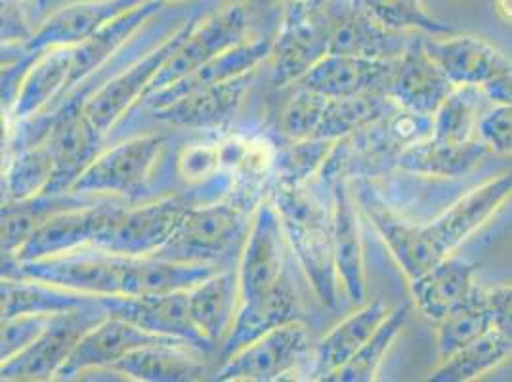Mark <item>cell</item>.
<instances>
[{
	"instance_id": "cell-1",
	"label": "cell",
	"mask_w": 512,
	"mask_h": 382,
	"mask_svg": "<svg viewBox=\"0 0 512 382\" xmlns=\"http://www.w3.org/2000/svg\"><path fill=\"white\" fill-rule=\"evenodd\" d=\"M511 195L512 172H507L470 191L428 224L407 222L371 193L363 197L362 205L407 279L413 281L451 256Z\"/></svg>"
},
{
	"instance_id": "cell-2",
	"label": "cell",
	"mask_w": 512,
	"mask_h": 382,
	"mask_svg": "<svg viewBox=\"0 0 512 382\" xmlns=\"http://www.w3.org/2000/svg\"><path fill=\"white\" fill-rule=\"evenodd\" d=\"M272 201L278 207L289 245L312 289L327 308H335L341 277L333 249V214L329 216L306 186L276 184Z\"/></svg>"
},
{
	"instance_id": "cell-3",
	"label": "cell",
	"mask_w": 512,
	"mask_h": 382,
	"mask_svg": "<svg viewBox=\"0 0 512 382\" xmlns=\"http://www.w3.org/2000/svg\"><path fill=\"white\" fill-rule=\"evenodd\" d=\"M432 134L434 117L398 106L377 123L337 140L321 174L327 180L339 174L341 180V174L377 176L398 169L402 153Z\"/></svg>"
},
{
	"instance_id": "cell-4",
	"label": "cell",
	"mask_w": 512,
	"mask_h": 382,
	"mask_svg": "<svg viewBox=\"0 0 512 382\" xmlns=\"http://www.w3.org/2000/svg\"><path fill=\"white\" fill-rule=\"evenodd\" d=\"M251 224L253 214L241 201L190 207L167 245L151 256L228 270L241 258Z\"/></svg>"
},
{
	"instance_id": "cell-5",
	"label": "cell",
	"mask_w": 512,
	"mask_h": 382,
	"mask_svg": "<svg viewBox=\"0 0 512 382\" xmlns=\"http://www.w3.org/2000/svg\"><path fill=\"white\" fill-rule=\"evenodd\" d=\"M130 256L113 255L96 247V253L71 251L39 260L2 256V277H29L92 297L125 293Z\"/></svg>"
},
{
	"instance_id": "cell-6",
	"label": "cell",
	"mask_w": 512,
	"mask_h": 382,
	"mask_svg": "<svg viewBox=\"0 0 512 382\" xmlns=\"http://www.w3.org/2000/svg\"><path fill=\"white\" fill-rule=\"evenodd\" d=\"M331 54L329 14L325 0H285L278 35L272 46L274 85H297Z\"/></svg>"
},
{
	"instance_id": "cell-7",
	"label": "cell",
	"mask_w": 512,
	"mask_h": 382,
	"mask_svg": "<svg viewBox=\"0 0 512 382\" xmlns=\"http://www.w3.org/2000/svg\"><path fill=\"white\" fill-rule=\"evenodd\" d=\"M107 316L109 314L100 300L69 312L54 314L39 339L12 360L2 363V381L56 379L86 333Z\"/></svg>"
},
{
	"instance_id": "cell-8",
	"label": "cell",
	"mask_w": 512,
	"mask_h": 382,
	"mask_svg": "<svg viewBox=\"0 0 512 382\" xmlns=\"http://www.w3.org/2000/svg\"><path fill=\"white\" fill-rule=\"evenodd\" d=\"M247 33L249 12L245 2H228L224 8L216 10L203 20L195 18L188 35L172 52L171 58L163 64L146 96L180 81L182 77L211 62L222 52L249 41Z\"/></svg>"
},
{
	"instance_id": "cell-9",
	"label": "cell",
	"mask_w": 512,
	"mask_h": 382,
	"mask_svg": "<svg viewBox=\"0 0 512 382\" xmlns=\"http://www.w3.org/2000/svg\"><path fill=\"white\" fill-rule=\"evenodd\" d=\"M165 148V136L148 134L102 151L71 193L136 197L148 188L151 170Z\"/></svg>"
},
{
	"instance_id": "cell-10",
	"label": "cell",
	"mask_w": 512,
	"mask_h": 382,
	"mask_svg": "<svg viewBox=\"0 0 512 382\" xmlns=\"http://www.w3.org/2000/svg\"><path fill=\"white\" fill-rule=\"evenodd\" d=\"M310 350L308 329L291 321L268 331L224 360L216 381H279L295 371Z\"/></svg>"
},
{
	"instance_id": "cell-11",
	"label": "cell",
	"mask_w": 512,
	"mask_h": 382,
	"mask_svg": "<svg viewBox=\"0 0 512 382\" xmlns=\"http://www.w3.org/2000/svg\"><path fill=\"white\" fill-rule=\"evenodd\" d=\"M190 207L182 197H165L140 207H125L94 247L113 255H155L178 230Z\"/></svg>"
},
{
	"instance_id": "cell-12",
	"label": "cell",
	"mask_w": 512,
	"mask_h": 382,
	"mask_svg": "<svg viewBox=\"0 0 512 382\" xmlns=\"http://www.w3.org/2000/svg\"><path fill=\"white\" fill-rule=\"evenodd\" d=\"M287 235L274 201L260 203L253 213L251 232L239 258L241 304L270 293L287 268Z\"/></svg>"
},
{
	"instance_id": "cell-13",
	"label": "cell",
	"mask_w": 512,
	"mask_h": 382,
	"mask_svg": "<svg viewBox=\"0 0 512 382\" xmlns=\"http://www.w3.org/2000/svg\"><path fill=\"white\" fill-rule=\"evenodd\" d=\"M193 22L195 18L182 23L169 39L155 46L146 58L134 62L128 69L125 67L123 73H117L115 77H111L106 85L100 86L86 100L83 111L94 123V127L98 128L102 134H106L107 130L113 127L130 107L138 104L146 96L153 79L157 77L163 64L171 58L178 44L184 41Z\"/></svg>"
},
{
	"instance_id": "cell-14",
	"label": "cell",
	"mask_w": 512,
	"mask_h": 382,
	"mask_svg": "<svg viewBox=\"0 0 512 382\" xmlns=\"http://www.w3.org/2000/svg\"><path fill=\"white\" fill-rule=\"evenodd\" d=\"M123 209L125 205L121 203H86L54 214L33 232L18 255L12 258L27 262L85 249L86 245H94L106 234Z\"/></svg>"
},
{
	"instance_id": "cell-15",
	"label": "cell",
	"mask_w": 512,
	"mask_h": 382,
	"mask_svg": "<svg viewBox=\"0 0 512 382\" xmlns=\"http://www.w3.org/2000/svg\"><path fill=\"white\" fill-rule=\"evenodd\" d=\"M100 302L109 316L130 321L148 333L184 340L197 352L214 350L193 323L188 291L165 295H115L102 297Z\"/></svg>"
},
{
	"instance_id": "cell-16",
	"label": "cell",
	"mask_w": 512,
	"mask_h": 382,
	"mask_svg": "<svg viewBox=\"0 0 512 382\" xmlns=\"http://www.w3.org/2000/svg\"><path fill=\"white\" fill-rule=\"evenodd\" d=\"M329 14L331 54L398 60L411 37L386 29L377 22L362 0H325Z\"/></svg>"
},
{
	"instance_id": "cell-17",
	"label": "cell",
	"mask_w": 512,
	"mask_h": 382,
	"mask_svg": "<svg viewBox=\"0 0 512 382\" xmlns=\"http://www.w3.org/2000/svg\"><path fill=\"white\" fill-rule=\"evenodd\" d=\"M102 136L83 109L50 121L43 142L50 151L54 172L44 195L71 193L77 180L102 153Z\"/></svg>"
},
{
	"instance_id": "cell-18",
	"label": "cell",
	"mask_w": 512,
	"mask_h": 382,
	"mask_svg": "<svg viewBox=\"0 0 512 382\" xmlns=\"http://www.w3.org/2000/svg\"><path fill=\"white\" fill-rule=\"evenodd\" d=\"M153 344H186V346H190L184 340L153 335V333H148V331L132 325L130 321L107 316L102 323H98L94 329H90L86 333L56 379L58 381H75L86 371L104 369V367L109 369L111 365L123 360L130 352L144 348V346H153Z\"/></svg>"
},
{
	"instance_id": "cell-19",
	"label": "cell",
	"mask_w": 512,
	"mask_h": 382,
	"mask_svg": "<svg viewBox=\"0 0 512 382\" xmlns=\"http://www.w3.org/2000/svg\"><path fill=\"white\" fill-rule=\"evenodd\" d=\"M425 48L455 86H484L512 71V62L488 39L478 35H425Z\"/></svg>"
},
{
	"instance_id": "cell-20",
	"label": "cell",
	"mask_w": 512,
	"mask_h": 382,
	"mask_svg": "<svg viewBox=\"0 0 512 382\" xmlns=\"http://www.w3.org/2000/svg\"><path fill=\"white\" fill-rule=\"evenodd\" d=\"M146 0H86L58 8L43 25L20 44L25 52H46L54 48L79 46L96 35L107 23L127 14Z\"/></svg>"
},
{
	"instance_id": "cell-21",
	"label": "cell",
	"mask_w": 512,
	"mask_h": 382,
	"mask_svg": "<svg viewBox=\"0 0 512 382\" xmlns=\"http://www.w3.org/2000/svg\"><path fill=\"white\" fill-rule=\"evenodd\" d=\"M398 60H375L348 54H329L314 65L299 83L327 98H348L362 94H388Z\"/></svg>"
},
{
	"instance_id": "cell-22",
	"label": "cell",
	"mask_w": 512,
	"mask_h": 382,
	"mask_svg": "<svg viewBox=\"0 0 512 382\" xmlns=\"http://www.w3.org/2000/svg\"><path fill=\"white\" fill-rule=\"evenodd\" d=\"M453 90L455 85L425 48V33L411 37L396 62L390 86L392 100L404 109L434 117Z\"/></svg>"
},
{
	"instance_id": "cell-23",
	"label": "cell",
	"mask_w": 512,
	"mask_h": 382,
	"mask_svg": "<svg viewBox=\"0 0 512 382\" xmlns=\"http://www.w3.org/2000/svg\"><path fill=\"white\" fill-rule=\"evenodd\" d=\"M255 71L232 81L199 88L169 106L151 109L155 121L180 128H216L234 117L241 107Z\"/></svg>"
},
{
	"instance_id": "cell-24",
	"label": "cell",
	"mask_w": 512,
	"mask_h": 382,
	"mask_svg": "<svg viewBox=\"0 0 512 382\" xmlns=\"http://www.w3.org/2000/svg\"><path fill=\"white\" fill-rule=\"evenodd\" d=\"M272 46H274V39H255V41H245V43L237 44L234 48H230V50L222 52L220 56L213 58L211 62L201 65L190 75L182 77L180 81L172 83L171 86H167L163 90L148 94L138 104L150 107V109L169 106L172 102L180 100L182 96L192 94L199 88L226 83V81H232L235 77H241L245 73L256 71L258 65L272 56Z\"/></svg>"
},
{
	"instance_id": "cell-25",
	"label": "cell",
	"mask_w": 512,
	"mask_h": 382,
	"mask_svg": "<svg viewBox=\"0 0 512 382\" xmlns=\"http://www.w3.org/2000/svg\"><path fill=\"white\" fill-rule=\"evenodd\" d=\"M188 306L195 327L209 344L224 346L234 329L241 306L237 268L220 270L188 291Z\"/></svg>"
},
{
	"instance_id": "cell-26",
	"label": "cell",
	"mask_w": 512,
	"mask_h": 382,
	"mask_svg": "<svg viewBox=\"0 0 512 382\" xmlns=\"http://www.w3.org/2000/svg\"><path fill=\"white\" fill-rule=\"evenodd\" d=\"M291 321H300V302L291 279L285 274L270 293L239 306L234 329L222 346V358L228 360L243 346Z\"/></svg>"
},
{
	"instance_id": "cell-27",
	"label": "cell",
	"mask_w": 512,
	"mask_h": 382,
	"mask_svg": "<svg viewBox=\"0 0 512 382\" xmlns=\"http://www.w3.org/2000/svg\"><path fill=\"white\" fill-rule=\"evenodd\" d=\"M163 4L165 0H146L144 4L132 8L117 20L107 23L96 35L86 39L85 43L73 46V69L64 94L73 86L83 83L86 77H90L98 69H102L113 56H117L119 50L134 37V33L140 31L142 25L163 8Z\"/></svg>"
},
{
	"instance_id": "cell-28",
	"label": "cell",
	"mask_w": 512,
	"mask_h": 382,
	"mask_svg": "<svg viewBox=\"0 0 512 382\" xmlns=\"http://www.w3.org/2000/svg\"><path fill=\"white\" fill-rule=\"evenodd\" d=\"M333 249L337 272L344 293L352 302L365 300V268H363L362 232L356 211V199L346 180L335 186L333 203Z\"/></svg>"
},
{
	"instance_id": "cell-29",
	"label": "cell",
	"mask_w": 512,
	"mask_h": 382,
	"mask_svg": "<svg viewBox=\"0 0 512 382\" xmlns=\"http://www.w3.org/2000/svg\"><path fill=\"white\" fill-rule=\"evenodd\" d=\"M390 312L392 308H388L381 300H375L365 304L352 316L342 319L318 344L312 379L325 381L329 375H333L342 365L352 360L363 344L375 335V331L381 327Z\"/></svg>"
},
{
	"instance_id": "cell-30",
	"label": "cell",
	"mask_w": 512,
	"mask_h": 382,
	"mask_svg": "<svg viewBox=\"0 0 512 382\" xmlns=\"http://www.w3.org/2000/svg\"><path fill=\"white\" fill-rule=\"evenodd\" d=\"M476 266L463 258L448 256L423 276L411 281V295L427 318L440 321L476 289Z\"/></svg>"
},
{
	"instance_id": "cell-31",
	"label": "cell",
	"mask_w": 512,
	"mask_h": 382,
	"mask_svg": "<svg viewBox=\"0 0 512 382\" xmlns=\"http://www.w3.org/2000/svg\"><path fill=\"white\" fill-rule=\"evenodd\" d=\"M186 344H153L130 352L111 365L128 381L193 382L205 379L203 363L193 358Z\"/></svg>"
},
{
	"instance_id": "cell-32",
	"label": "cell",
	"mask_w": 512,
	"mask_h": 382,
	"mask_svg": "<svg viewBox=\"0 0 512 382\" xmlns=\"http://www.w3.org/2000/svg\"><path fill=\"white\" fill-rule=\"evenodd\" d=\"M73 69V46L43 52L23 79L10 117L20 123L44 111L67 88Z\"/></svg>"
},
{
	"instance_id": "cell-33",
	"label": "cell",
	"mask_w": 512,
	"mask_h": 382,
	"mask_svg": "<svg viewBox=\"0 0 512 382\" xmlns=\"http://www.w3.org/2000/svg\"><path fill=\"white\" fill-rule=\"evenodd\" d=\"M220 272L207 264L174 262L159 256H130L123 295H165L190 291Z\"/></svg>"
},
{
	"instance_id": "cell-34",
	"label": "cell",
	"mask_w": 512,
	"mask_h": 382,
	"mask_svg": "<svg viewBox=\"0 0 512 382\" xmlns=\"http://www.w3.org/2000/svg\"><path fill=\"white\" fill-rule=\"evenodd\" d=\"M96 300L100 297L29 277H2V321L23 314H62Z\"/></svg>"
},
{
	"instance_id": "cell-35",
	"label": "cell",
	"mask_w": 512,
	"mask_h": 382,
	"mask_svg": "<svg viewBox=\"0 0 512 382\" xmlns=\"http://www.w3.org/2000/svg\"><path fill=\"white\" fill-rule=\"evenodd\" d=\"M488 153H491L490 149L480 138L465 144H449L428 138L402 153L398 169L423 176L455 178L467 174Z\"/></svg>"
},
{
	"instance_id": "cell-36",
	"label": "cell",
	"mask_w": 512,
	"mask_h": 382,
	"mask_svg": "<svg viewBox=\"0 0 512 382\" xmlns=\"http://www.w3.org/2000/svg\"><path fill=\"white\" fill-rule=\"evenodd\" d=\"M85 195H39L27 201H12L2 207V255L16 256L33 232L44 222L73 207H81Z\"/></svg>"
},
{
	"instance_id": "cell-37",
	"label": "cell",
	"mask_w": 512,
	"mask_h": 382,
	"mask_svg": "<svg viewBox=\"0 0 512 382\" xmlns=\"http://www.w3.org/2000/svg\"><path fill=\"white\" fill-rule=\"evenodd\" d=\"M493 106L482 86H455L434 113V140L465 144L478 138V125Z\"/></svg>"
},
{
	"instance_id": "cell-38",
	"label": "cell",
	"mask_w": 512,
	"mask_h": 382,
	"mask_svg": "<svg viewBox=\"0 0 512 382\" xmlns=\"http://www.w3.org/2000/svg\"><path fill=\"white\" fill-rule=\"evenodd\" d=\"M491 329L493 316L486 297V287L476 285L467 300H463L438 321V358L440 361L448 360L449 356H453L470 342L484 337Z\"/></svg>"
},
{
	"instance_id": "cell-39",
	"label": "cell",
	"mask_w": 512,
	"mask_h": 382,
	"mask_svg": "<svg viewBox=\"0 0 512 382\" xmlns=\"http://www.w3.org/2000/svg\"><path fill=\"white\" fill-rule=\"evenodd\" d=\"M512 356V340L491 329L484 337L440 361V365L428 375V381L469 382L490 373L497 365Z\"/></svg>"
},
{
	"instance_id": "cell-40",
	"label": "cell",
	"mask_w": 512,
	"mask_h": 382,
	"mask_svg": "<svg viewBox=\"0 0 512 382\" xmlns=\"http://www.w3.org/2000/svg\"><path fill=\"white\" fill-rule=\"evenodd\" d=\"M398 104L388 94H362L348 98H327L325 113L321 119L318 136L321 140H341L358 130H363L390 111Z\"/></svg>"
},
{
	"instance_id": "cell-41",
	"label": "cell",
	"mask_w": 512,
	"mask_h": 382,
	"mask_svg": "<svg viewBox=\"0 0 512 382\" xmlns=\"http://www.w3.org/2000/svg\"><path fill=\"white\" fill-rule=\"evenodd\" d=\"M407 316H409V306H398L394 308L381 327L375 331V335L367 340L360 348V352L342 365L339 371L329 375L325 381L331 382H371L377 379V373L383 365L384 358L392 344L400 337L402 329L406 327Z\"/></svg>"
},
{
	"instance_id": "cell-42",
	"label": "cell",
	"mask_w": 512,
	"mask_h": 382,
	"mask_svg": "<svg viewBox=\"0 0 512 382\" xmlns=\"http://www.w3.org/2000/svg\"><path fill=\"white\" fill-rule=\"evenodd\" d=\"M52 172V157L44 142L16 151L14 159L8 163V169L4 172L6 203L27 201L44 195L52 180Z\"/></svg>"
},
{
	"instance_id": "cell-43",
	"label": "cell",
	"mask_w": 512,
	"mask_h": 382,
	"mask_svg": "<svg viewBox=\"0 0 512 382\" xmlns=\"http://www.w3.org/2000/svg\"><path fill=\"white\" fill-rule=\"evenodd\" d=\"M369 14L386 29L409 33L421 31L432 37L455 35V29L428 14L421 0H362Z\"/></svg>"
},
{
	"instance_id": "cell-44",
	"label": "cell",
	"mask_w": 512,
	"mask_h": 382,
	"mask_svg": "<svg viewBox=\"0 0 512 382\" xmlns=\"http://www.w3.org/2000/svg\"><path fill=\"white\" fill-rule=\"evenodd\" d=\"M337 142L333 140H289L276 155V184L279 186H306V182L321 172Z\"/></svg>"
},
{
	"instance_id": "cell-45",
	"label": "cell",
	"mask_w": 512,
	"mask_h": 382,
	"mask_svg": "<svg viewBox=\"0 0 512 382\" xmlns=\"http://www.w3.org/2000/svg\"><path fill=\"white\" fill-rule=\"evenodd\" d=\"M327 96L297 86L295 96L281 115V130L287 140H312L318 136Z\"/></svg>"
},
{
	"instance_id": "cell-46",
	"label": "cell",
	"mask_w": 512,
	"mask_h": 382,
	"mask_svg": "<svg viewBox=\"0 0 512 382\" xmlns=\"http://www.w3.org/2000/svg\"><path fill=\"white\" fill-rule=\"evenodd\" d=\"M54 314H23L18 318L4 319L2 321V348L0 358L4 361L12 360L25 348H29L35 340L43 335Z\"/></svg>"
},
{
	"instance_id": "cell-47",
	"label": "cell",
	"mask_w": 512,
	"mask_h": 382,
	"mask_svg": "<svg viewBox=\"0 0 512 382\" xmlns=\"http://www.w3.org/2000/svg\"><path fill=\"white\" fill-rule=\"evenodd\" d=\"M478 138L495 155L512 153V106L493 104L478 125Z\"/></svg>"
},
{
	"instance_id": "cell-48",
	"label": "cell",
	"mask_w": 512,
	"mask_h": 382,
	"mask_svg": "<svg viewBox=\"0 0 512 382\" xmlns=\"http://www.w3.org/2000/svg\"><path fill=\"white\" fill-rule=\"evenodd\" d=\"M23 0H2V44H23L31 39V31Z\"/></svg>"
},
{
	"instance_id": "cell-49",
	"label": "cell",
	"mask_w": 512,
	"mask_h": 382,
	"mask_svg": "<svg viewBox=\"0 0 512 382\" xmlns=\"http://www.w3.org/2000/svg\"><path fill=\"white\" fill-rule=\"evenodd\" d=\"M222 163V155L218 148H192L180 159L182 174L190 180H203L213 176L214 170Z\"/></svg>"
},
{
	"instance_id": "cell-50",
	"label": "cell",
	"mask_w": 512,
	"mask_h": 382,
	"mask_svg": "<svg viewBox=\"0 0 512 382\" xmlns=\"http://www.w3.org/2000/svg\"><path fill=\"white\" fill-rule=\"evenodd\" d=\"M490 302L493 329L512 340V285L486 289Z\"/></svg>"
},
{
	"instance_id": "cell-51",
	"label": "cell",
	"mask_w": 512,
	"mask_h": 382,
	"mask_svg": "<svg viewBox=\"0 0 512 382\" xmlns=\"http://www.w3.org/2000/svg\"><path fill=\"white\" fill-rule=\"evenodd\" d=\"M484 90H486V94H488V98L493 104H509V106H512V71L488 83L484 86Z\"/></svg>"
},
{
	"instance_id": "cell-52",
	"label": "cell",
	"mask_w": 512,
	"mask_h": 382,
	"mask_svg": "<svg viewBox=\"0 0 512 382\" xmlns=\"http://www.w3.org/2000/svg\"><path fill=\"white\" fill-rule=\"evenodd\" d=\"M495 10L503 20L512 22V0H495Z\"/></svg>"
},
{
	"instance_id": "cell-53",
	"label": "cell",
	"mask_w": 512,
	"mask_h": 382,
	"mask_svg": "<svg viewBox=\"0 0 512 382\" xmlns=\"http://www.w3.org/2000/svg\"><path fill=\"white\" fill-rule=\"evenodd\" d=\"M27 2H31L33 6H37L39 10H46V8H50L56 0H27Z\"/></svg>"
},
{
	"instance_id": "cell-54",
	"label": "cell",
	"mask_w": 512,
	"mask_h": 382,
	"mask_svg": "<svg viewBox=\"0 0 512 382\" xmlns=\"http://www.w3.org/2000/svg\"><path fill=\"white\" fill-rule=\"evenodd\" d=\"M281 2H285V0H281Z\"/></svg>"
}]
</instances>
